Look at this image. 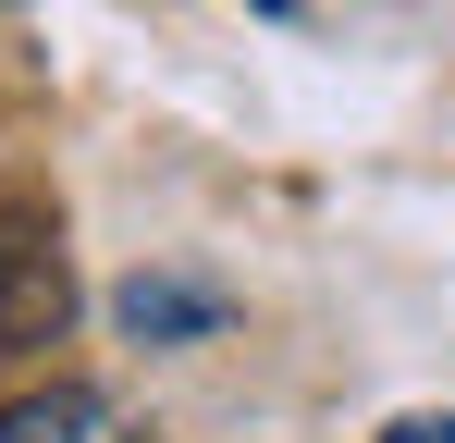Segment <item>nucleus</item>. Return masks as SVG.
<instances>
[{
    "mask_svg": "<svg viewBox=\"0 0 455 443\" xmlns=\"http://www.w3.org/2000/svg\"><path fill=\"white\" fill-rule=\"evenodd\" d=\"M259 12H283V0H259Z\"/></svg>",
    "mask_w": 455,
    "mask_h": 443,
    "instance_id": "nucleus-5",
    "label": "nucleus"
},
{
    "mask_svg": "<svg viewBox=\"0 0 455 443\" xmlns=\"http://www.w3.org/2000/svg\"><path fill=\"white\" fill-rule=\"evenodd\" d=\"M62 308H75V284H62V246L0 234V345H50V333H62Z\"/></svg>",
    "mask_w": 455,
    "mask_h": 443,
    "instance_id": "nucleus-1",
    "label": "nucleus"
},
{
    "mask_svg": "<svg viewBox=\"0 0 455 443\" xmlns=\"http://www.w3.org/2000/svg\"><path fill=\"white\" fill-rule=\"evenodd\" d=\"M0 443H148L111 394H86V382H50V394H12L0 407Z\"/></svg>",
    "mask_w": 455,
    "mask_h": 443,
    "instance_id": "nucleus-2",
    "label": "nucleus"
},
{
    "mask_svg": "<svg viewBox=\"0 0 455 443\" xmlns=\"http://www.w3.org/2000/svg\"><path fill=\"white\" fill-rule=\"evenodd\" d=\"M381 443H455V419H406V431H381Z\"/></svg>",
    "mask_w": 455,
    "mask_h": 443,
    "instance_id": "nucleus-4",
    "label": "nucleus"
},
{
    "mask_svg": "<svg viewBox=\"0 0 455 443\" xmlns=\"http://www.w3.org/2000/svg\"><path fill=\"white\" fill-rule=\"evenodd\" d=\"M210 320H222V295H197V284H148V271L124 284V333H136V345H172V333H210Z\"/></svg>",
    "mask_w": 455,
    "mask_h": 443,
    "instance_id": "nucleus-3",
    "label": "nucleus"
}]
</instances>
